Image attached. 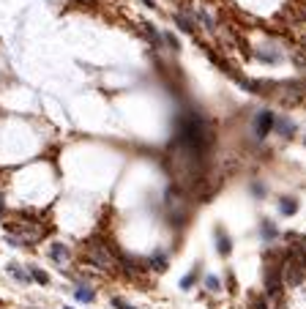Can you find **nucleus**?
<instances>
[{
    "mask_svg": "<svg viewBox=\"0 0 306 309\" xmlns=\"http://www.w3.org/2000/svg\"><path fill=\"white\" fill-rule=\"evenodd\" d=\"M213 140V131H211V123L202 118L200 110H183L178 115V123H175V145L178 148H186L191 154H200L211 145Z\"/></svg>",
    "mask_w": 306,
    "mask_h": 309,
    "instance_id": "1",
    "label": "nucleus"
},
{
    "mask_svg": "<svg viewBox=\"0 0 306 309\" xmlns=\"http://www.w3.org/2000/svg\"><path fill=\"white\" fill-rule=\"evenodd\" d=\"M282 279H284V285H290V287H298L301 282L306 279V257L301 255V252H290L287 257H284V263H282Z\"/></svg>",
    "mask_w": 306,
    "mask_h": 309,
    "instance_id": "2",
    "label": "nucleus"
},
{
    "mask_svg": "<svg viewBox=\"0 0 306 309\" xmlns=\"http://www.w3.org/2000/svg\"><path fill=\"white\" fill-rule=\"evenodd\" d=\"M164 205H167V211H170V216H175L178 222H186V214H189V197L183 194L181 189H167Z\"/></svg>",
    "mask_w": 306,
    "mask_h": 309,
    "instance_id": "3",
    "label": "nucleus"
},
{
    "mask_svg": "<svg viewBox=\"0 0 306 309\" xmlns=\"http://www.w3.org/2000/svg\"><path fill=\"white\" fill-rule=\"evenodd\" d=\"M273 120H276V115H273L271 110H260V113L254 115V137L263 140V137L271 134V131H273Z\"/></svg>",
    "mask_w": 306,
    "mask_h": 309,
    "instance_id": "4",
    "label": "nucleus"
},
{
    "mask_svg": "<svg viewBox=\"0 0 306 309\" xmlns=\"http://www.w3.org/2000/svg\"><path fill=\"white\" fill-rule=\"evenodd\" d=\"M263 282H265V290H268V296H276L279 287L284 285L282 279V266H265V273H263Z\"/></svg>",
    "mask_w": 306,
    "mask_h": 309,
    "instance_id": "5",
    "label": "nucleus"
},
{
    "mask_svg": "<svg viewBox=\"0 0 306 309\" xmlns=\"http://www.w3.org/2000/svg\"><path fill=\"white\" fill-rule=\"evenodd\" d=\"M85 255H88V260H93L99 268H112V266H115L110 249H104V246H99V244H90L88 249H85Z\"/></svg>",
    "mask_w": 306,
    "mask_h": 309,
    "instance_id": "6",
    "label": "nucleus"
},
{
    "mask_svg": "<svg viewBox=\"0 0 306 309\" xmlns=\"http://www.w3.org/2000/svg\"><path fill=\"white\" fill-rule=\"evenodd\" d=\"M47 255H49V260H52L55 266L66 268V263H69L71 252H69V246H66L63 241H52V244H49V249H47Z\"/></svg>",
    "mask_w": 306,
    "mask_h": 309,
    "instance_id": "7",
    "label": "nucleus"
},
{
    "mask_svg": "<svg viewBox=\"0 0 306 309\" xmlns=\"http://www.w3.org/2000/svg\"><path fill=\"white\" fill-rule=\"evenodd\" d=\"M6 273L11 276L17 285H30L33 276H30V268H22L19 263H6Z\"/></svg>",
    "mask_w": 306,
    "mask_h": 309,
    "instance_id": "8",
    "label": "nucleus"
},
{
    "mask_svg": "<svg viewBox=\"0 0 306 309\" xmlns=\"http://www.w3.org/2000/svg\"><path fill=\"white\" fill-rule=\"evenodd\" d=\"M213 235H216V252L222 257H230V252H232V241H230V235L224 232V227H216Z\"/></svg>",
    "mask_w": 306,
    "mask_h": 309,
    "instance_id": "9",
    "label": "nucleus"
},
{
    "mask_svg": "<svg viewBox=\"0 0 306 309\" xmlns=\"http://www.w3.org/2000/svg\"><path fill=\"white\" fill-rule=\"evenodd\" d=\"M273 131H276V134H282L284 140H290V137L295 134V123H293L290 118H284V115H282V118L273 120Z\"/></svg>",
    "mask_w": 306,
    "mask_h": 309,
    "instance_id": "10",
    "label": "nucleus"
},
{
    "mask_svg": "<svg viewBox=\"0 0 306 309\" xmlns=\"http://www.w3.org/2000/svg\"><path fill=\"white\" fill-rule=\"evenodd\" d=\"M276 235H279V230H276V225H273L271 219H263V222H260V238H263V244H271V241H276Z\"/></svg>",
    "mask_w": 306,
    "mask_h": 309,
    "instance_id": "11",
    "label": "nucleus"
},
{
    "mask_svg": "<svg viewBox=\"0 0 306 309\" xmlns=\"http://www.w3.org/2000/svg\"><path fill=\"white\" fill-rule=\"evenodd\" d=\"M74 298L79 304H90V301H96V293H93V287H88L85 282H76V287H74Z\"/></svg>",
    "mask_w": 306,
    "mask_h": 309,
    "instance_id": "12",
    "label": "nucleus"
},
{
    "mask_svg": "<svg viewBox=\"0 0 306 309\" xmlns=\"http://www.w3.org/2000/svg\"><path fill=\"white\" fill-rule=\"evenodd\" d=\"M142 33H145V36H148V41H151L156 49L161 47V41H164V36H161V33H159L156 28H153L151 22H142Z\"/></svg>",
    "mask_w": 306,
    "mask_h": 309,
    "instance_id": "13",
    "label": "nucleus"
},
{
    "mask_svg": "<svg viewBox=\"0 0 306 309\" xmlns=\"http://www.w3.org/2000/svg\"><path fill=\"white\" fill-rule=\"evenodd\" d=\"M175 25L183 30V33H189V36H194V33H197V25H194V19L189 17V14H178V17H175Z\"/></svg>",
    "mask_w": 306,
    "mask_h": 309,
    "instance_id": "14",
    "label": "nucleus"
},
{
    "mask_svg": "<svg viewBox=\"0 0 306 309\" xmlns=\"http://www.w3.org/2000/svg\"><path fill=\"white\" fill-rule=\"evenodd\" d=\"M279 211H282L284 216L298 214V200H295V197H282V200H279Z\"/></svg>",
    "mask_w": 306,
    "mask_h": 309,
    "instance_id": "15",
    "label": "nucleus"
},
{
    "mask_svg": "<svg viewBox=\"0 0 306 309\" xmlns=\"http://www.w3.org/2000/svg\"><path fill=\"white\" fill-rule=\"evenodd\" d=\"M197 273H200V263H197V266L191 268V271H189L186 276L181 279V290H191V287H194V282H197Z\"/></svg>",
    "mask_w": 306,
    "mask_h": 309,
    "instance_id": "16",
    "label": "nucleus"
},
{
    "mask_svg": "<svg viewBox=\"0 0 306 309\" xmlns=\"http://www.w3.org/2000/svg\"><path fill=\"white\" fill-rule=\"evenodd\" d=\"M148 266L156 268V271H164V268H167V255H164V252H156V255H151V257H148Z\"/></svg>",
    "mask_w": 306,
    "mask_h": 309,
    "instance_id": "17",
    "label": "nucleus"
},
{
    "mask_svg": "<svg viewBox=\"0 0 306 309\" xmlns=\"http://www.w3.org/2000/svg\"><path fill=\"white\" fill-rule=\"evenodd\" d=\"M30 276H33V282H38V285H49V273L38 266H30Z\"/></svg>",
    "mask_w": 306,
    "mask_h": 309,
    "instance_id": "18",
    "label": "nucleus"
},
{
    "mask_svg": "<svg viewBox=\"0 0 306 309\" xmlns=\"http://www.w3.org/2000/svg\"><path fill=\"white\" fill-rule=\"evenodd\" d=\"M205 290H208V293H219V290H222V282H219V276H205Z\"/></svg>",
    "mask_w": 306,
    "mask_h": 309,
    "instance_id": "19",
    "label": "nucleus"
},
{
    "mask_svg": "<svg viewBox=\"0 0 306 309\" xmlns=\"http://www.w3.org/2000/svg\"><path fill=\"white\" fill-rule=\"evenodd\" d=\"M112 307H115V309H137V307H131L129 301H123V298H118V296L112 298Z\"/></svg>",
    "mask_w": 306,
    "mask_h": 309,
    "instance_id": "20",
    "label": "nucleus"
},
{
    "mask_svg": "<svg viewBox=\"0 0 306 309\" xmlns=\"http://www.w3.org/2000/svg\"><path fill=\"white\" fill-rule=\"evenodd\" d=\"M164 41H167V44H170V47H172V49H175V52H178V49H181V41H178V39H175V36H172V33H164Z\"/></svg>",
    "mask_w": 306,
    "mask_h": 309,
    "instance_id": "21",
    "label": "nucleus"
},
{
    "mask_svg": "<svg viewBox=\"0 0 306 309\" xmlns=\"http://www.w3.org/2000/svg\"><path fill=\"white\" fill-rule=\"evenodd\" d=\"M252 194L263 197V194H265V184H260V181H252Z\"/></svg>",
    "mask_w": 306,
    "mask_h": 309,
    "instance_id": "22",
    "label": "nucleus"
},
{
    "mask_svg": "<svg viewBox=\"0 0 306 309\" xmlns=\"http://www.w3.org/2000/svg\"><path fill=\"white\" fill-rule=\"evenodd\" d=\"M252 309H268V304L260 301V298H254V301H252Z\"/></svg>",
    "mask_w": 306,
    "mask_h": 309,
    "instance_id": "23",
    "label": "nucleus"
},
{
    "mask_svg": "<svg viewBox=\"0 0 306 309\" xmlns=\"http://www.w3.org/2000/svg\"><path fill=\"white\" fill-rule=\"evenodd\" d=\"M142 3H145L148 8H156V3H153V0H142Z\"/></svg>",
    "mask_w": 306,
    "mask_h": 309,
    "instance_id": "24",
    "label": "nucleus"
},
{
    "mask_svg": "<svg viewBox=\"0 0 306 309\" xmlns=\"http://www.w3.org/2000/svg\"><path fill=\"white\" fill-rule=\"evenodd\" d=\"M0 211H3V192H0Z\"/></svg>",
    "mask_w": 306,
    "mask_h": 309,
    "instance_id": "25",
    "label": "nucleus"
},
{
    "mask_svg": "<svg viewBox=\"0 0 306 309\" xmlns=\"http://www.w3.org/2000/svg\"><path fill=\"white\" fill-rule=\"evenodd\" d=\"M0 307H3V304H0Z\"/></svg>",
    "mask_w": 306,
    "mask_h": 309,
    "instance_id": "26",
    "label": "nucleus"
}]
</instances>
